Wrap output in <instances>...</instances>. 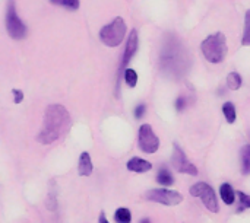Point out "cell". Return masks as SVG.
Returning a JSON list of instances; mask_svg holds the SVG:
<instances>
[{
  "label": "cell",
  "instance_id": "7402d4cb",
  "mask_svg": "<svg viewBox=\"0 0 250 223\" xmlns=\"http://www.w3.org/2000/svg\"><path fill=\"white\" fill-rule=\"evenodd\" d=\"M239 199H240L239 212H242V210H245V209H250V196L245 194V193H239Z\"/></svg>",
  "mask_w": 250,
  "mask_h": 223
},
{
  "label": "cell",
  "instance_id": "83f0119b",
  "mask_svg": "<svg viewBox=\"0 0 250 223\" xmlns=\"http://www.w3.org/2000/svg\"><path fill=\"white\" fill-rule=\"evenodd\" d=\"M50 1H51L53 4H62V3H63V0H50Z\"/></svg>",
  "mask_w": 250,
  "mask_h": 223
},
{
  "label": "cell",
  "instance_id": "8fae6325",
  "mask_svg": "<svg viewBox=\"0 0 250 223\" xmlns=\"http://www.w3.org/2000/svg\"><path fill=\"white\" fill-rule=\"evenodd\" d=\"M127 169L132 171V172H138V174H144V172H148L151 168H152V164L145 161V159H141V158H132L129 162H127Z\"/></svg>",
  "mask_w": 250,
  "mask_h": 223
},
{
  "label": "cell",
  "instance_id": "44dd1931",
  "mask_svg": "<svg viewBox=\"0 0 250 223\" xmlns=\"http://www.w3.org/2000/svg\"><path fill=\"white\" fill-rule=\"evenodd\" d=\"M47 209L51 212H56L57 209V197H56V191H50L48 197H47V203H45Z\"/></svg>",
  "mask_w": 250,
  "mask_h": 223
},
{
  "label": "cell",
  "instance_id": "ac0fdd59",
  "mask_svg": "<svg viewBox=\"0 0 250 223\" xmlns=\"http://www.w3.org/2000/svg\"><path fill=\"white\" fill-rule=\"evenodd\" d=\"M227 86H229L231 91H239L240 86H242V76H240L237 72L230 73L229 77H227Z\"/></svg>",
  "mask_w": 250,
  "mask_h": 223
},
{
  "label": "cell",
  "instance_id": "5bb4252c",
  "mask_svg": "<svg viewBox=\"0 0 250 223\" xmlns=\"http://www.w3.org/2000/svg\"><path fill=\"white\" fill-rule=\"evenodd\" d=\"M157 183L161 184L163 187H170L174 184V178L167 168H161L157 174Z\"/></svg>",
  "mask_w": 250,
  "mask_h": 223
},
{
  "label": "cell",
  "instance_id": "4fadbf2b",
  "mask_svg": "<svg viewBox=\"0 0 250 223\" xmlns=\"http://www.w3.org/2000/svg\"><path fill=\"white\" fill-rule=\"evenodd\" d=\"M220 196H221L223 202L227 206H231L234 203V200H236V193H234L233 187L230 184H227V183L220 187Z\"/></svg>",
  "mask_w": 250,
  "mask_h": 223
},
{
  "label": "cell",
  "instance_id": "277c9868",
  "mask_svg": "<svg viewBox=\"0 0 250 223\" xmlns=\"http://www.w3.org/2000/svg\"><path fill=\"white\" fill-rule=\"evenodd\" d=\"M126 31H127V26L125 20L117 16L100 31V39L107 47H117L125 39Z\"/></svg>",
  "mask_w": 250,
  "mask_h": 223
},
{
  "label": "cell",
  "instance_id": "484cf974",
  "mask_svg": "<svg viewBox=\"0 0 250 223\" xmlns=\"http://www.w3.org/2000/svg\"><path fill=\"white\" fill-rule=\"evenodd\" d=\"M12 93H13V96H15V104H21L22 102V99H23V92L22 91H19V89H13L12 91Z\"/></svg>",
  "mask_w": 250,
  "mask_h": 223
},
{
  "label": "cell",
  "instance_id": "8992f818",
  "mask_svg": "<svg viewBox=\"0 0 250 223\" xmlns=\"http://www.w3.org/2000/svg\"><path fill=\"white\" fill-rule=\"evenodd\" d=\"M6 29L7 34L13 38V39H22L26 34V26L25 23L19 19L16 9H15V3L13 0L9 1L7 4V12H6Z\"/></svg>",
  "mask_w": 250,
  "mask_h": 223
},
{
  "label": "cell",
  "instance_id": "7c38bea8",
  "mask_svg": "<svg viewBox=\"0 0 250 223\" xmlns=\"http://www.w3.org/2000/svg\"><path fill=\"white\" fill-rule=\"evenodd\" d=\"M92 161L88 152H82L79 156V165H78V171L81 177H89L92 174Z\"/></svg>",
  "mask_w": 250,
  "mask_h": 223
},
{
  "label": "cell",
  "instance_id": "7a4b0ae2",
  "mask_svg": "<svg viewBox=\"0 0 250 223\" xmlns=\"http://www.w3.org/2000/svg\"><path fill=\"white\" fill-rule=\"evenodd\" d=\"M161 67L164 72L180 77L182 73L186 70V58H185V48L182 47L177 38H170L166 41V45L161 51Z\"/></svg>",
  "mask_w": 250,
  "mask_h": 223
},
{
  "label": "cell",
  "instance_id": "4316f807",
  "mask_svg": "<svg viewBox=\"0 0 250 223\" xmlns=\"http://www.w3.org/2000/svg\"><path fill=\"white\" fill-rule=\"evenodd\" d=\"M100 223H110L108 221H107V218H105V215H104V213H101V215H100Z\"/></svg>",
  "mask_w": 250,
  "mask_h": 223
},
{
  "label": "cell",
  "instance_id": "ba28073f",
  "mask_svg": "<svg viewBox=\"0 0 250 223\" xmlns=\"http://www.w3.org/2000/svg\"><path fill=\"white\" fill-rule=\"evenodd\" d=\"M146 200L164 204V206H177L183 202V196L177 191L167 190V188H160V190H151L145 194Z\"/></svg>",
  "mask_w": 250,
  "mask_h": 223
},
{
  "label": "cell",
  "instance_id": "cb8c5ba5",
  "mask_svg": "<svg viewBox=\"0 0 250 223\" xmlns=\"http://www.w3.org/2000/svg\"><path fill=\"white\" fill-rule=\"evenodd\" d=\"M145 108H146L145 104H139V105L135 108V117H136L138 120H141V118L145 115Z\"/></svg>",
  "mask_w": 250,
  "mask_h": 223
},
{
  "label": "cell",
  "instance_id": "9a60e30c",
  "mask_svg": "<svg viewBox=\"0 0 250 223\" xmlns=\"http://www.w3.org/2000/svg\"><path fill=\"white\" fill-rule=\"evenodd\" d=\"M223 114H224V117H226L227 123L233 124V123L236 121V118H237L234 104H233V102H226V104L223 105Z\"/></svg>",
  "mask_w": 250,
  "mask_h": 223
},
{
  "label": "cell",
  "instance_id": "52a82bcc",
  "mask_svg": "<svg viewBox=\"0 0 250 223\" xmlns=\"http://www.w3.org/2000/svg\"><path fill=\"white\" fill-rule=\"evenodd\" d=\"M139 149L145 153H155L160 148V139L154 133L152 127L149 124H142L139 127V136H138Z\"/></svg>",
  "mask_w": 250,
  "mask_h": 223
},
{
  "label": "cell",
  "instance_id": "2e32d148",
  "mask_svg": "<svg viewBox=\"0 0 250 223\" xmlns=\"http://www.w3.org/2000/svg\"><path fill=\"white\" fill-rule=\"evenodd\" d=\"M242 172L245 175L250 174V145L242 149Z\"/></svg>",
  "mask_w": 250,
  "mask_h": 223
},
{
  "label": "cell",
  "instance_id": "d6986e66",
  "mask_svg": "<svg viewBox=\"0 0 250 223\" xmlns=\"http://www.w3.org/2000/svg\"><path fill=\"white\" fill-rule=\"evenodd\" d=\"M123 76H125V82L127 83L129 88H135L136 86V83H138V74H136V72L133 69H126L125 73H123Z\"/></svg>",
  "mask_w": 250,
  "mask_h": 223
},
{
  "label": "cell",
  "instance_id": "ffe728a7",
  "mask_svg": "<svg viewBox=\"0 0 250 223\" xmlns=\"http://www.w3.org/2000/svg\"><path fill=\"white\" fill-rule=\"evenodd\" d=\"M242 44L243 45H250V9L245 15V31H243Z\"/></svg>",
  "mask_w": 250,
  "mask_h": 223
},
{
  "label": "cell",
  "instance_id": "f1b7e54d",
  "mask_svg": "<svg viewBox=\"0 0 250 223\" xmlns=\"http://www.w3.org/2000/svg\"><path fill=\"white\" fill-rule=\"evenodd\" d=\"M139 223H151V221L149 219H142Z\"/></svg>",
  "mask_w": 250,
  "mask_h": 223
},
{
  "label": "cell",
  "instance_id": "5b68a950",
  "mask_svg": "<svg viewBox=\"0 0 250 223\" xmlns=\"http://www.w3.org/2000/svg\"><path fill=\"white\" fill-rule=\"evenodd\" d=\"M190 196L193 197H199L204 203V206L211 212V213H218L220 207H218V202H217V196L215 191L212 190V187L207 183H196L190 187Z\"/></svg>",
  "mask_w": 250,
  "mask_h": 223
},
{
  "label": "cell",
  "instance_id": "e0dca14e",
  "mask_svg": "<svg viewBox=\"0 0 250 223\" xmlns=\"http://www.w3.org/2000/svg\"><path fill=\"white\" fill-rule=\"evenodd\" d=\"M114 219L117 223H130L132 222V213L129 209H125V207H120L116 210L114 213Z\"/></svg>",
  "mask_w": 250,
  "mask_h": 223
},
{
  "label": "cell",
  "instance_id": "d4e9b609",
  "mask_svg": "<svg viewBox=\"0 0 250 223\" xmlns=\"http://www.w3.org/2000/svg\"><path fill=\"white\" fill-rule=\"evenodd\" d=\"M185 108H186V99H185L183 96H179V98L176 99V110H177L179 112H182Z\"/></svg>",
  "mask_w": 250,
  "mask_h": 223
},
{
  "label": "cell",
  "instance_id": "3957f363",
  "mask_svg": "<svg viewBox=\"0 0 250 223\" xmlns=\"http://www.w3.org/2000/svg\"><path fill=\"white\" fill-rule=\"evenodd\" d=\"M201 50L209 63H214V64L221 63L226 58L227 51H229L226 35L223 32H217V34L207 37L201 45Z\"/></svg>",
  "mask_w": 250,
  "mask_h": 223
},
{
  "label": "cell",
  "instance_id": "9c48e42d",
  "mask_svg": "<svg viewBox=\"0 0 250 223\" xmlns=\"http://www.w3.org/2000/svg\"><path fill=\"white\" fill-rule=\"evenodd\" d=\"M171 164L174 169L180 174H188V175H198V168L188 161L185 152L179 145L173 146V156H171Z\"/></svg>",
  "mask_w": 250,
  "mask_h": 223
},
{
  "label": "cell",
  "instance_id": "603a6c76",
  "mask_svg": "<svg viewBox=\"0 0 250 223\" xmlns=\"http://www.w3.org/2000/svg\"><path fill=\"white\" fill-rule=\"evenodd\" d=\"M62 6H64L69 10H76L79 7V0H63Z\"/></svg>",
  "mask_w": 250,
  "mask_h": 223
},
{
  "label": "cell",
  "instance_id": "30bf717a",
  "mask_svg": "<svg viewBox=\"0 0 250 223\" xmlns=\"http://www.w3.org/2000/svg\"><path fill=\"white\" fill-rule=\"evenodd\" d=\"M138 42H139V39H138V32H136V29H132L130 34H129V39H127V42H126V48H125V54H123L122 66H120V72H119V74H117V93H119L120 77H122V74L125 73L126 66L130 63V60H132L133 56L136 54V51H138Z\"/></svg>",
  "mask_w": 250,
  "mask_h": 223
},
{
  "label": "cell",
  "instance_id": "6da1fadb",
  "mask_svg": "<svg viewBox=\"0 0 250 223\" xmlns=\"http://www.w3.org/2000/svg\"><path fill=\"white\" fill-rule=\"evenodd\" d=\"M70 127V114L69 111L59 104L48 105L44 112L42 127L40 134L37 136L38 143L41 145H51L53 142L59 140Z\"/></svg>",
  "mask_w": 250,
  "mask_h": 223
}]
</instances>
